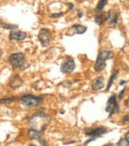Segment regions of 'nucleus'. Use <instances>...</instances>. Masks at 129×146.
Returning <instances> with one entry per match:
<instances>
[{
	"mask_svg": "<svg viewBox=\"0 0 129 146\" xmlns=\"http://www.w3.org/2000/svg\"><path fill=\"white\" fill-rule=\"evenodd\" d=\"M51 117L48 115L43 113V112H38L32 116H29L27 119L28 123L33 128L38 129L44 132L47 128L48 125L51 122Z\"/></svg>",
	"mask_w": 129,
	"mask_h": 146,
	"instance_id": "nucleus-1",
	"label": "nucleus"
},
{
	"mask_svg": "<svg viewBox=\"0 0 129 146\" xmlns=\"http://www.w3.org/2000/svg\"><path fill=\"white\" fill-rule=\"evenodd\" d=\"M114 58V53L111 51H102L99 52L95 62L94 69L96 72H101L106 68L107 60L111 59Z\"/></svg>",
	"mask_w": 129,
	"mask_h": 146,
	"instance_id": "nucleus-2",
	"label": "nucleus"
},
{
	"mask_svg": "<svg viewBox=\"0 0 129 146\" xmlns=\"http://www.w3.org/2000/svg\"><path fill=\"white\" fill-rule=\"evenodd\" d=\"M44 98L39 96H34L32 94L23 95L19 98V103L27 107H35L37 106L42 102Z\"/></svg>",
	"mask_w": 129,
	"mask_h": 146,
	"instance_id": "nucleus-3",
	"label": "nucleus"
},
{
	"mask_svg": "<svg viewBox=\"0 0 129 146\" xmlns=\"http://www.w3.org/2000/svg\"><path fill=\"white\" fill-rule=\"evenodd\" d=\"M8 62L13 68H21L25 64L26 56L22 52L11 54L8 58Z\"/></svg>",
	"mask_w": 129,
	"mask_h": 146,
	"instance_id": "nucleus-4",
	"label": "nucleus"
},
{
	"mask_svg": "<svg viewBox=\"0 0 129 146\" xmlns=\"http://www.w3.org/2000/svg\"><path fill=\"white\" fill-rule=\"evenodd\" d=\"M105 111L109 113L108 118H111V117L115 114L119 113V106L117 101H116V96L115 94H112L111 96V98L108 99L107 106L105 108Z\"/></svg>",
	"mask_w": 129,
	"mask_h": 146,
	"instance_id": "nucleus-5",
	"label": "nucleus"
},
{
	"mask_svg": "<svg viewBox=\"0 0 129 146\" xmlns=\"http://www.w3.org/2000/svg\"><path fill=\"white\" fill-rule=\"evenodd\" d=\"M51 38H52V33L49 29L48 28L40 29L38 34V40L43 47L48 46L50 44Z\"/></svg>",
	"mask_w": 129,
	"mask_h": 146,
	"instance_id": "nucleus-6",
	"label": "nucleus"
},
{
	"mask_svg": "<svg viewBox=\"0 0 129 146\" xmlns=\"http://www.w3.org/2000/svg\"><path fill=\"white\" fill-rule=\"evenodd\" d=\"M76 68V64L73 58H66L65 61L61 64L60 71L63 74H70L72 73L74 69Z\"/></svg>",
	"mask_w": 129,
	"mask_h": 146,
	"instance_id": "nucleus-7",
	"label": "nucleus"
},
{
	"mask_svg": "<svg viewBox=\"0 0 129 146\" xmlns=\"http://www.w3.org/2000/svg\"><path fill=\"white\" fill-rule=\"evenodd\" d=\"M107 132V129L105 127H97L87 129L85 132V136L87 137H91V138H95L97 140L98 137H101V136L106 134Z\"/></svg>",
	"mask_w": 129,
	"mask_h": 146,
	"instance_id": "nucleus-8",
	"label": "nucleus"
},
{
	"mask_svg": "<svg viewBox=\"0 0 129 146\" xmlns=\"http://www.w3.org/2000/svg\"><path fill=\"white\" fill-rule=\"evenodd\" d=\"M104 77L98 76L91 81V89L94 91H98L103 89L104 87Z\"/></svg>",
	"mask_w": 129,
	"mask_h": 146,
	"instance_id": "nucleus-9",
	"label": "nucleus"
},
{
	"mask_svg": "<svg viewBox=\"0 0 129 146\" xmlns=\"http://www.w3.org/2000/svg\"><path fill=\"white\" fill-rule=\"evenodd\" d=\"M27 33L23 31L12 30L9 34V39L11 41H23L26 38Z\"/></svg>",
	"mask_w": 129,
	"mask_h": 146,
	"instance_id": "nucleus-10",
	"label": "nucleus"
},
{
	"mask_svg": "<svg viewBox=\"0 0 129 146\" xmlns=\"http://www.w3.org/2000/svg\"><path fill=\"white\" fill-rule=\"evenodd\" d=\"M28 135L31 140H40L44 136V132L40 130H38V129L32 127L28 130Z\"/></svg>",
	"mask_w": 129,
	"mask_h": 146,
	"instance_id": "nucleus-11",
	"label": "nucleus"
},
{
	"mask_svg": "<svg viewBox=\"0 0 129 146\" xmlns=\"http://www.w3.org/2000/svg\"><path fill=\"white\" fill-rule=\"evenodd\" d=\"M23 84V80L21 79L19 75H15L12 79L11 80V81L9 82V86L11 88V89H18L20 86H22V85Z\"/></svg>",
	"mask_w": 129,
	"mask_h": 146,
	"instance_id": "nucleus-12",
	"label": "nucleus"
},
{
	"mask_svg": "<svg viewBox=\"0 0 129 146\" xmlns=\"http://www.w3.org/2000/svg\"><path fill=\"white\" fill-rule=\"evenodd\" d=\"M70 30H73L76 34H84L87 30V28L86 26H83L82 24H73Z\"/></svg>",
	"mask_w": 129,
	"mask_h": 146,
	"instance_id": "nucleus-13",
	"label": "nucleus"
},
{
	"mask_svg": "<svg viewBox=\"0 0 129 146\" xmlns=\"http://www.w3.org/2000/svg\"><path fill=\"white\" fill-rule=\"evenodd\" d=\"M94 21L98 25L101 26L102 24L107 22V19H106V15L103 13H97L94 15Z\"/></svg>",
	"mask_w": 129,
	"mask_h": 146,
	"instance_id": "nucleus-14",
	"label": "nucleus"
},
{
	"mask_svg": "<svg viewBox=\"0 0 129 146\" xmlns=\"http://www.w3.org/2000/svg\"><path fill=\"white\" fill-rule=\"evenodd\" d=\"M118 73H119V70H115V71H114V72L111 74V76L109 79V81H108V84L107 85V88H106V92H108L109 89H111V87L112 86V85H113V83L115 80L116 76H117Z\"/></svg>",
	"mask_w": 129,
	"mask_h": 146,
	"instance_id": "nucleus-15",
	"label": "nucleus"
},
{
	"mask_svg": "<svg viewBox=\"0 0 129 146\" xmlns=\"http://www.w3.org/2000/svg\"><path fill=\"white\" fill-rule=\"evenodd\" d=\"M116 145L117 146H128L129 145V132H127L126 133V135L123 138H121L118 141V143L116 144Z\"/></svg>",
	"mask_w": 129,
	"mask_h": 146,
	"instance_id": "nucleus-16",
	"label": "nucleus"
},
{
	"mask_svg": "<svg viewBox=\"0 0 129 146\" xmlns=\"http://www.w3.org/2000/svg\"><path fill=\"white\" fill-rule=\"evenodd\" d=\"M0 25H1L2 28L7 29V30H15V29L18 28V25L17 24H7L3 21H0Z\"/></svg>",
	"mask_w": 129,
	"mask_h": 146,
	"instance_id": "nucleus-17",
	"label": "nucleus"
},
{
	"mask_svg": "<svg viewBox=\"0 0 129 146\" xmlns=\"http://www.w3.org/2000/svg\"><path fill=\"white\" fill-rule=\"evenodd\" d=\"M118 18H119V12L116 11V12H115V14L113 15H111V17L110 19V24H111V25L115 27L116 24H117Z\"/></svg>",
	"mask_w": 129,
	"mask_h": 146,
	"instance_id": "nucleus-18",
	"label": "nucleus"
},
{
	"mask_svg": "<svg viewBox=\"0 0 129 146\" xmlns=\"http://www.w3.org/2000/svg\"><path fill=\"white\" fill-rule=\"evenodd\" d=\"M107 4V0H99L96 6V10L102 11L104 9V7H106Z\"/></svg>",
	"mask_w": 129,
	"mask_h": 146,
	"instance_id": "nucleus-19",
	"label": "nucleus"
},
{
	"mask_svg": "<svg viewBox=\"0 0 129 146\" xmlns=\"http://www.w3.org/2000/svg\"><path fill=\"white\" fill-rule=\"evenodd\" d=\"M14 101H15V98L14 97L4 98L0 100V103H3V104H11V102H13Z\"/></svg>",
	"mask_w": 129,
	"mask_h": 146,
	"instance_id": "nucleus-20",
	"label": "nucleus"
},
{
	"mask_svg": "<svg viewBox=\"0 0 129 146\" xmlns=\"http://www.w3.org/2000/svg\"><path fill=\"white\" fill-rule=\"evenodd\" d=\"M62 15H64V12H59V13H53L51 15L52 18H57V17H61Z\"/></svg>",
	"mask_w": 129,
	"mask_h": 146,
	"instance_id": "nucleus-21",
	"label": "nucleus"
},
{
	"mask_svg": "<svg viewBox=\"0 0 129 146\" xmlns=\"http://www.w3.org/2000/svg\"><path fill=\"white\" fill-rule=\"evenodd\" d=\"M125 90H126V88H124V89H123V90L120 91V93H119V95H118V98H119V100H121V99L123 98L124 93H125Z\"/></svg>",
	"mask_w": 129,
	"mask_h": 146,
	"instance_id": "nucleus-22",
	"label": "nucleus"
},
{
	"mask_svg": "<svg viewBox=\"0 0 129 146\" xmlns=\"http://www.w3.org/2000/svg\"><path fill=\"white\" fill-rule=\"evenodd\" d=\"M40 145H42V146H48V144L47 143V141L45 140H40Z\"/></svg>",
	"mask_w": 129,
	"mask_h": 146,
	"instance_id": "nucleus-23",
	"label": "nucleus"
},
{
	"mask_svg": "<svg viewBox=\"0 0 129 146\" xmlns=\"http://www.w3.org/2000/svg\"><path fill=\"white\" fill-rule=\"evenodd\" d=\"M128 119H129V116L128 115H125L123 118V122H127L128 121Z\"/></svg>",
	"mask_w": 129,
	"mask_h": 146,
	"instance_id": "nucleus-24",
	"label": "nucleus"
},
{
	"mask_svg": "<svg viewBox=\"0 0 129 146\" xmlns=\"http://www.w3.org/2000/svg\"><path fill=\"white\" fill-rule=\"evenodd\" d=\"M82 16H83V13H82V11H78V18H82Z\"/></svg>",
	"mask_w": 129,
	"mask_h": 146,
	"instance_id": "nucleus-25",
	"label": "nucleus"
},
{
	"mask_svg": "<svg viewBox=\"0 0 129 146\" xmlns=\"http://www.w3.org/2000/svg\"><path fill=\"white\" fill-rule=\"evenodd\" d=\"M126 84V80H121L119 82V85H124Z\"/></svg>",
	"mask_w": 129,
	"mask_h": 146,
	"instance_id": "nucleus-26",
	"label": "nucleus"
},
{
	"mask_svg": "<svg viewBox=\"0 0 129 146\" xmlns=\"http://www.w3.org/2000/svg\"><path fill=\"white\" fill-rule=\"evenodd\" d=\"M69 6H70V7H69V11L73 10V7H74L73 3H70V4H69Z\"/></svg>",
	"mask_w": 129,
	"mask_h": 146,
	"instance_id": "nucleus-27",
	"label": "nucleus"
},
{
	"mask_svg": "<svg viewBox=\"0 0 129 146\" xmlns=\"http://www.w3.org/2000/svg\"><path fill=\"white\" fill-rule=\"evenodd\" d=\"M128 102H129V100L127 99V101H126V102H125V105H126V107H127V108L129 107V106H128Z\"/></svg>",
	"mask_w": 129,
	"mask_h": 146,
	"instance_id": "nucleus-28",
	"label": "nucleus"
},
{
	"mask_svg": "<svg viewBox=\"0 0 129 146\" xmlns=\"http://www.w3.org/2000/svg\"><path fill=\"white\" fill-rule=\"evenodd\" d=\"M2 55H3V51H1V50H0V58H1Z\"/></svg>",
	"mask_w": 129,
	"mask_h": 146,
	"instance_id": "nucleus-29",
	"label": "nucleus"
},
{
	"mask_svg": "<svg viewBox=\"0 0 129 146\" xmlns=\"http://www.w3.org/2000/svg\"><path fill=\"white\" fill-rule=\"evenodd\" d=\"M60 113H61V114L62 115V114H64V113H65V111H64L63 110H61V111H60Z\"/></svg>",
	"mask_w": 129,
	"mask_h": 146,
	"instance_id": "nucleus-30",
	"label": "nucleus"
},
{
	"mask_svg": "<svg viewBox=\"0 0 129 146\" xmlns=\"http://www.w3.org/2000/svg\"><path fill=\"white\" fill-rule=\"evenodd\" d=\"M65 1H67V0H65Z\"/></svg>",
	"mask_w": 129,
	"mask_h": 146,
	"instance_id": "nucleus-31",
	"label": "nucleus"
}]
</instances>
